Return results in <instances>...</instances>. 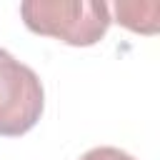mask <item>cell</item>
<instances>
[{
    "label": "cell",
    "instance_id": "obj_4",
    "mask_svg": "<svg viewBox=\"0 0 160 160\" xmlns=\"http://www.w3.org/2000/svg\"><path fill=\"white\" fill-rule=\"evenodd\" d=\"M80 160H138V158H132L130 152H125V150H120V148L102 145V148H92V150H88Z\"/></svg>",
    "mask_w": 160,
    "mask_h": 160
},
{
    "label": "cell",
    "instance_id": "obj_1",
    "mask_svg": "<svg viewBox=\"0 0 160 160\" xmlns=\"http://www.w3.org/2000/svg\"><path fill=\"white\" fill-rule=\"evenodd\" d=\"M20 15L30 32L75 48L100 42L112 22L102 0H25Z\"/></svg>",
    "mask_w": 160,
    "mask_h": 160
},
{
    "label": "cell",
    "instance_id": "obj_2",
    "mask_svg": "<svg viewBox=\"0 0 160 160\" xmlns=\"http://www.w3.org/2000/svg\"><path fill=\"white\" fill-rule=\"evenodd\" d=\"M42 108L45 90L35 70L0 48V135H25L38 125Z\"/></svg>",
    "mask_w": 160,
    "mask_h": 160
},
{
    "label": "cell",
    "instance_id": "obj_3",
    "mask_svg": "<svg viewBox=\"0 0 160 160\" xmlns=\"http://www.w3.org/2000/svg\"><path fill=\"white\" fill-rule=\"evenodd\" d=\"M158 12H160V5L155 0H150V2H115L118 22L125 25L128 30L142 32V35L158 32Z\"/></svg>",
    "mask_w": 160,
    "mask_h": 160
}]
</instances>
